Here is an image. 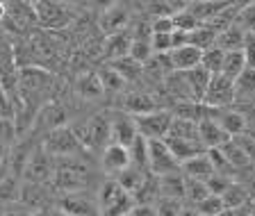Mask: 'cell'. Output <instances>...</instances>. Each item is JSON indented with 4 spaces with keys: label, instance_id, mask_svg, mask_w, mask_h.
Listing matches in <instances>:
<instances>
[{
    "label": "cell",
    "instance_id": "obj_1",
    "mask_svg": "<svg viewBox=\"0 0 255 216\" xmlns=\"http://www.w3.org/2000/svg\"><path fill=\"white\" fill-rule=\"evenodd\" d=\"M134 207H137L134 198L121 189L117 180L103 182L101 191H98V214L101 216H126Z\"/></svg>",
    "mask_w": 255,
    "mask_h": 216
},
{
    "label": "cell",
    "instance_id": "obj_2",
    "mask_svg": "<svg viewBox=\"0 0 255 216\" xmlns=\"http://www.w3.org/2000/svg\"><path fill=\"white\" fill-rule=\"evenodd\" d=\"M53 182L59 191L75 194V191H80L87 185V169L78 159L66 157L57 164V169H55V173H53Z\"/></svg>",
    "mask_w": 255,
    "mask_h": 216
},
{
    "label": "cell",
    "instance_id": "obj_3",
    "mask_svg": "<svg viewBox=\"0 0 255 216\" xmlns=\"http://www.w3.org/2000/svg\"><path fill=\"white\" fill-rule=\"evenodd\" d=\"M82 150L80 146L78 137H75L73 127H57V130L48 132L46 141H43V153L50 155V157H59V159H66V157H73Z\"/></svg>",
    "mask_w": 255,
    "mask_h": 216
},
{
    "label": "cell",
    "instance_id": "obj_4",
    "mask_svg": "<svg viewBox=\"0 0 255 216\" xmlns=\"http://www.w3.org/2000/svg\"><path fill=\"white\" fill-rule=\"evenodd\" d=\"M73 132L82 148H103L105 150L110 146V118H105L103 114L94 116L85 125L73 127Z\"/></svg>",
    "mask_w": 255,
    "mask_h": 216
},
{
    "label": "cell",
    "instance_id": "obj_5",
    "mask_svg": "<svg viewBox=\"0 0 255 216\" xmlns=\"http://www.w3.org/2000/svg\"><path fill=\"white\" fill-rule=\"evenodd\" d=\"M134 125H137L139 137H143L146 141H162L169 134V125L173 121V116L169 111L155 109L146 116H132Z\"/></svg>",
    "mask_w": 255,
    "mask_h": 216
},
{
    "label": "cell",
    "instance_id": "obj_6",
    "mask_svg": "<svg viewBox=\"0 0 255 216\" xmlns=\"http://www.w3.org/2000/svg\"><path fill=\"white\" fill-rule=\"evenodd\" d=\"M34 14H37V25L43 30H64L71 23V11L62 2H53V0H37L32 2Z\"/></svg>",
    "mask_w": 255,
    "mask_h": 216
},
{
    "label": "cell",
    "instance_id": "obj_7",
    "mask_svg": "<svg viewBox=\"0 0 255 216\" xmlns=\"http://www.w3.org/2000/svg\"><path fill=\"white\" fill-rule=\"evenodd\" d=\"M237 98L235 96V82L223 75H212L210 80V87L205 91V98H203L201 105L207 109H226L228 105H233V101Z\"/></svg>",
    "mask_w": 255,
    "mask_h": 216
},
{
    "label": "cell",
    "instance_id": "obj_8",
    "mask_svg": "<svg viewBox=\"0 0 255 216\" xmlns=\"http://www.w3.org/2000/svg\"><path fill=\"white\" fill-rule=\"evenodd\" d=\"M148 171L155 178L180 173V164L175 162L173 155L169 153L164 139L162 141H148Z\"/></svg>",
    "mask_w": 255,
    "mask_h": 216
},
{
    "label": "cell",
    "instance_id": "obj_9",
    "mask_svg": "<svg viewBox=\"0 0 255 216\" xmlns=\"http://www.w3.org/2000/svg\"><path fill=\"white\" fill-rule=\"evenodd\" d=\"M53 82V75L48 73L46 69L39 66H23L18 69V91L23 98H30L34 94H41L43 89H48Z\"/></svg>",
    "mask_w": 255,
    "mask_h": 216
},
{
    "label": "cell",
    "instance_id": "obj_10",
    "mask_svg": "<svg viewBox=\"0 0 255 216\" xmlns=\"http://www.w3.org/2000/svg\"><path fill=\"white\" fill-rule=\"evenodd\" d=\"M233 137H228L223 127L214 121L212 116H203L198 118V143H201L205 150H219L226 143L230 141Z\"/></svg>",
    "mask_w": 255,
    "mask_h": 216
},
{
    "label": "cell",
    "instance_id": "obj_11",
    "mask_svg": "<svg viewBox=\"0 0 255 216\" xmlns=\"http://www.w3.org/2000/svg\"><path fill=\"white\" fill-rule=\"evenodd\" d=\"M137 137H139V132H137L132 116L126 114V111L123 114H114V118L110 121V143L130 148Z\"/></svg>",
    "mask_w": 255,
    "mask_h": 216
},
{
    "label": "cell",
    "instance_id": "obj_12",
    "mask_svg": "<svg viewBox=\"0 0 255 216\" xmlns=\"http://www.w3.org/2000/svg\"><path fill=\"white\" fill-rule=\"evenodd\" d=\"M55 169L53 162H50V155L43 153V148H39L37 153H32L25 159V178L30 185H43L53 178Z\"/></svg>",
    "mask_w": 255,
    "mask_h": 216
},
{
    "label": "cell",
    "instance_id": "obj_13",
    "mask_svg": "<svg viewBox=\"0 0 255 216\" xmlns=\"http://www.w3.org/2000/svg\"><path fill=\"white\" fill-rule=\"evenodd\" d=\"M128 23H130V14H128V7L123 2H112L103 9L101 18H98V25L105 32L107 37L112 34H119V32H126Z\"/></svg>",
    "mask_w": 255,
    "mask_h": 216
},
{
    "label": "cell",
    "instance_id": "obj_14",
    "mask_svg": "<svg viewBox=\"0 0 255 216\" xmlns=\"http://www.w3.org/2000/svg\"><path fill=\"white\" fill-rule=\"evenodd\" d=\"M103 171H105L107 175H119L123 173V171L130 166V150L123 146H117V143H110V146L103 150Z\"/></svg>",
    "mask_w": 255,
    "mask_h": 216
},
{
    "label": "cell",
    "instance_id": "obj_15",
    "mask_svg": "<svg viewBox=\"0 0 255 216\" xmlns=\"http://www.w3.org/2000/svg\"><path fill=\"white\" fill-rule=\"evenodd\" d=\"M201 57H203V53L194 46H180V48H173L169 53L171 69L175 73H187V71L198 69L201 66Z\"/></svg>",
    "mask_w": 255,
    "mask_h": 216
},
{
    "label": "cell",
    "instance_id": "obj_16",
    "mask_svg": "<svg viewBox=\"0 0 255 216\" xmlns=\"http://www.w3.org/2000/svg\"><path fill=\"white\" fill-rule=\"evenodd\" d=\"M182 80H185V87H187V94H189V101L201 105L203 98H205V91L210 87V80L212 75L207 73L205 69H194V71H187V73H180Z\"/></svg>",
    "mask_w": 255,
    "mask_h": 216
},
{
    "label": "cell",
    "instance_id": "obj_17",
    "mask_svg": "<svg viewBox=\"0 0 255 216\" xmlns=\"http://www.w3.org/2000/svg\"><path fill=\"white\" fill-rule=\"evenodd\" d=\"M5 21H9L14 30L23 32V30H27V27L37 25V14H34L32 2H7Z\"/></svg>",
    "mask_w": 255,
    "mask_h": 216
},
{
    "label": "cell",
    "instance_id": "obj_18",
    "mask_svg": "<svg viewBox=\"0 0 255 216\" xmlns=\"http://www.w3.org/2000/svg\"><path fill=\"white\" fill-rule=\"evenodd\" d=\"M164 143H166V148H169V153L173 155V159L180 164V166L185 162H189V159H194L196 155L205 153V148H203L198 141H187V139H171V137H166Z\"/></svg>",
    "mask_w": 255,
    "mask_h": 216
},
{
    "label": "cell",
    "instance_id": "obj_19",
    "mask_svg": "<svg viewBox=\"0 0 255 216\" xmlns=\"http://www.w3.org/2000/svg\"><path fill=\"white\" fill-rule=\"evenodd\" d=\"M180 171L185 173V178L201 180V182L210 180L214 173H217V171H214V166H212V159H210V155H207V150L203 155H196V157L189 159V162H185L180 166Z\"/></svg>",
    "mask_w": 255,
    "mask_h": 216
},
{
    "label": "cell",
    "instance_id": "obj_20",
    "mask_svg": "<svg viewBox=\"0 0 255 216\" xmlns=\"http://www.w3.org/2000/svg\"><path fill=\"white\" fill-rule=\"evenodd\" d=\"M219 116L214 118V121L219 123V125L223 127V132L228 134V137H242V134H246V116L242 114V111H233V109H217Z\"/></svg>",
    "mask_w": 255,
    "mask_h": 216
},
{
    "label": "cell",
    "instance_id": "obj_21",
    "mask_svg": "<svg viewBox=\"0 0 255 216\" xmlns=\"http://www.w3.org/2000/svg\"><path fill=\"white\" fill-rule=\"evenodd\" d=\"M228 5L230 2H226V0H198V2H189L187 9L196 16L203 25H207V23L212 21V18H217Z\"/></svg>",
    "mask_w": 255,
    "mask_h": 216
},
{
    "label": "cell",
    "instance_id": "obj_22",
    "mask_svg": "<svg viewBox=\"0 0 255 216\" xmlns=\"http://www.w3.org/2000/svg\"><path fill=\"white\" fill-rule=\"evenodd\" d=\"M130 46H132V37L128 34V32H119V34H112V37L105 39V57L110 62L114 59H121V57H128L130 55Z\"/></svg>",
    "mask_w": 255,
    "mask_h": 216
},
{
    "label": "cell",
    "instance_id": "obj_23",
    "mask_svg": "<svg viewBox=\"0 0 255 216\" xmlns=\"http://www.w3.org/2000/svg\"><path fill=\"white\" fill-rule=\"evenodd\" d=\"M244 39H246V32L242 30V27L230 25L228 30H223L217 34L214 48H219L223 53H235V50H242V48H244Z\"/></svg>",
    "mask_w": 255,
    "mask_h": 216
},
{
    "label": "cell",
    "instance_id": "obj_24",
    "mask_svg": "<svg viewBox=\"0 0 255 216\" xmlns=\"http://www.w3.org/2000/svg\"><path fill=\"white\" fill-rule=\"evenodd\" d=\"M75 89H78V94L82 96L85 101H98V98L105 94L101 78H98V73H94V71H89V73H82V75H80V78H78V85H75Z\"/></svg>",
    "mask_w": 255,
    "mask_h": 216
},
{
    "label": "cell",
    "instance_id": "obj_25",
    "mask_svg": "<svg viewBox=\"0 0 255 216\" xmlns=\"http://www.w3.org/2000/svg\"><path fill=\"white\" fill-rule=\"evenodd\" d=\"M157 191L162 198H171V201H180L185 198V178L180 173L173 175H162L157 182Z\"/></svg>",
    "mask_w": 255,
    "mask_h": 216
},
{
    "label": "cell",
    "instance_id": "obj_26",
    "mask_svg": "<svg viewBox=\"0 0 255 216\" xmlns=\"http://www.w3.org/2000/svg\"><path fill=\"white\" fill-rule=\"evenodd\" d=\"M146 180H148V178H146V173H143L141 169H137V166H128L123 173L117 175V182L121 185V189L128 191L132 198L139 194V191H141V187L146 185Z\"/></svg>",
    "mask_w": 255,
    "mask_h": 216
},
{
    "label": "cell",
    "instance_id": "obj_27",
    "mask_svg": "<svg viewBox=\"0 0 255 216\" xmlns=\"http://www.w3.org/2000/svg\"><path fill=\"white\" fill-rule=\"evenodd\" d=\"M171 139H187V141H198V123L189 121V118H178L173 116V121L169 125V134Z\"/></svg>",
    "mask_w": 255,
    "mask_h": 216
},
{
    "label": "cell",
    "instance_id": "obj_28",
    "mask_svg": "<svg viewBox=\"0 0 255 216\" xmlns=\"http://www.w3.org/2000/svg\"><path fill=\"white\" fill-rule=\"evenodd\" d=\"M59 210L69 216H91L94 214V205L78 194H69L66 198H62V201H59Z\"/></svg>",
    "mask_w": 255,
    "mask_h": 216
},
{
    "label": "cell",
    "instance_id": "obj_29",
    "mask_svg": "<svg viewBox=\"0 0 255 216\" xmlns=\"http://www.w3.org/2000/svg\"><path fill=\"white\" fill-rule=\"evenodd\" d=\"M37 121L43 123L48 130L53 132V130H57V127H64V123H66V111L59 105H55V103H48V105H43L41 109H39Z\"/></svg>",
    "mask_w": 255,
    "mask_h": 216
},
{
    "label": "cell",
    "instance_id": "obj_30",
    "mask_svg": "<svg viewBox=\"0 0 255 216\" xmlns=\"http://www.w3.org/2000/svg\"><path fill=\"white\" fill-rule=\"evenodd\" d=\"M214 43H217V32H214L212 27H207V25H201L198 30H194V32L187 34V46L198 48L201 53L214 48Z\"/></svg>",
    "mask_w": 255,
    "mask_h": 216
},
{
    "label": "cell",
    "instance_id": "obj_31",
    "mask_svg": "<svg viewBox=\"0 0 255 216\" xmlns=\"http://www.w3.org/2000/svg\"><path fill=\"white\" fill-rule=\"evenodd\" d=\"M244 71H246V59H244V53H242V50L226 53V57H223V69H221L223 78H228L235 82Z\"/></svg>",
    "mask_w": 255,
    "mask_h": 216
},
{
    "label": "cell",
    "instance_id": "obj_32",
    "mask_svg": "<svg viewBox=\"0 0 255 216\" xmlns=\"http://www.w3.org/2000/svg\"><path fill=\"white\" fill-rule=\"evenodd\" d=\"M150 111H155V101L150 98V96H146V94L128 96L126 114H130V116H146V114H150Z\"/></svg>",
    "mask_w": 255,
    "mask_h": 216
},
{
    "label": "cell",
    "instance_id": "obj_33",
    "mask_svg": "<svg viewBox=\"0 0 255 216\" xmlns=\"http://www.w3.org/2000/svg\"><path fill=\"white\" fill-rule=\"evenodd\" d=\"M110 69H114L123 80H126V82H130V80H137L139 75H141L143 66L139 62H134V59L128 55V57H121V59L110 62Z\"/></svg>",
    "mask_w": 255,
    "mask_h": 216
},
{
    "label": "cell",
    "instance_id": "obj_34",
    "mask_svg": "<svg viewBox=\"0 0 255 216\" xmlns=\"http://www.w3.org/2000/svg\"><path fill=\"white\" fill-rule=\"evenodd\" d=\"M219 150H221V155L226 157V162H228L233 169H242V166H246V164L251 162L249 155L244 153V148L239 146L235 139H230V141L226 143L223 148H219Z\"/></svg>",
    "mask_w": 255,
    "mask_h": 216
},
{
    "label": "cell",
    "instance_id": "obj_35",
    "mask_svg": "<svg viewBox=\"0 0 255 216\" xmlns=\"http://www.w3.org/2000/svg\"><path fill=\"white\" fill-rule=\"evenodd\" d=\"M221 203H223V210H233V207L249 205V191H246L242 185L233 182V185H230L228 189L223 191Z\"/></svg>",
    "mask_w": 255,
    "mask_h": 216
},
{
    "label": "cell",
    "instance_id": "obj_36",
    "mask_svg": "<svg viewBox=\"0 0 255 216\" xmlns=\"http://www.w3.org/2000/svg\"><path fill=\"white\" fill-rule=\"evenodd\" d=\"M210 189H207L205 182L201 180H191V178H185V198L191 203V205L196 207L198 203H203L205 198H210Z\"/></svg>",
    "mask_w": 255,
    "mask_h": 216
},
{
    "label": "cell",
    "instance_id": "obj_37",
    "mask_svg": "<svg viewBox=\"0 0 255 216\" xmlns=\"http://www.w3.org/2000/svg\"><path fill=\"white\" fill-rule=\"evenodd\" d=\"M130 150V166H137V169H148V141L143 137H137L132 141V146L128 148Z\"/></svg>",
    "mask_w": 255,
    "mask_h": 216
},
{
    "label": "cell",
    "instance_id": "obj_38",
    "mask_svg": "<svg viewBox=\"0 0 255 216\" xmlns=\"http://www.w3.org/2000/svg\"><path fill=\"white\" fill-rule=\"evenodd\" d=\"M223 57H226L223 50H219V48H210V50H205L203 57H201V69H205L210 75H221Z\"/></svg>",
    "mask_w": 255,
    "mask_h": 216
},
{
    "label": "cell",
    "instance_id": "obj_39",
    "mask_svg": "<svg viewBox=\"0 0 255 216\" xmlns=\"http://www.w3.org/2000/svg\"><path fill=\"white\" fill-rule=\"evenodd\" d=\"M153 48H150V39H141V37H134L132 39V46H130V57L134 59V62H139L141 66H146V64L150 62V57H153Z\"/></svg>",
    "mask_w": 255,
    "mask_h": 216
},
{
    "label": "cell",
    "instance_id": "obj_40",
    "mask_svg": "<svg viewBox=\"0 0 255 216\" xmlns=\"http://www.w3.org/2000/svg\"><path fill=\"white\" fill-rule=\"evenodd\" d=\"M201 25H203V23L198 21V18L191 14L189 9H182V11H178V14L173 16V27H175V32H182V34H189V32L198 30Z\"/></svg>",
    "mask_w": 255,
    "mask_h": 216
},
{
    "label": "cell",
    "instance_id": "obj_41",
    "mask_svg": "<svg viewBox=\"0 0 255 216\" xmlns=\"http://www.w3.org/2000/svg\"><path fill=\"white\" fill-rule=\"evenodd\" d=\"M235 25H239L246 34H255V2H244Z\"/></svg>",
    "mask_w": 255,
    "mask_h": 216
},
{
    "label": "cell",
    "instance_id": "obj_42",
    "mask_svg": "<svg viewBox=\"0 0 255 216\" xmlns=\"http://www.w3.org/2000/svg\"><path fill=\"white\" fill-rule=\"evenodd\" d=\"M98 78H101V82H103V89H105V91H114V94H117V91H121L123 85H126V80H123L114 69H110V66H107V69H103L101 73H98Z\"/></svg>",
    "mask_w": 255,
    "mask_h": 216
},
{
    "label": "cell",
    "instance_id": "obj_43",
    "mask_svg": "<svg viewBox=\"0 0 255 216\" xmlns=\"http://www.w3.org/2000/svg\"><path fill=\"white\" fill-rule=\"evenodd\" d=\"M194 210H196L198 216H221L223 214V203H221L219 196H210V198H205L203 203H198Z\"/></svg>",
    "mask_w": 255,
    "mask_h": 216
},
{
    "label": "cell",
    "instance_id": "obj_44",
    "mask_svg": "<svg viewBox=\"0 0 255 216\" xmlns=\"http://www.w3.org/2000/svg\"><path fill=\"white\" fill-rule=\"evenodd\" d=\"M246 96V94H255V71L246 69L244 73L235 80V96Z\"/></svg>",
    "mask_w": 255,
    "mask_h": 216
},
{
    "label": "cell",
    "instance_id": "obj_45",
    "mask_svg": "<svg viewBox=\"0 0 255 216\" xmlns=\"http://www.w3.org/2000/svg\"><path fill=\"white\" fill-rule=\"evenodd\" d=\"M205 185H207V189H210V194H212V196H219V198H221L223 191H226L230 185H233V180H230L228 175L214 173L210 180H205Z\"/></svg>",
    "mask_w": 255,
    "mask_h": 216
},
{
    "label": "cell",
    "instance_id": "obj_46",
    "mask_svg": "<svg viewBox=\"0 0 255 216\" xmlns=\"http://www.w3.org/2000/svg\"><path fill=\"white\" fill-rule=\"evenodd\" d=\"M16 125H14V118H0V143L2 146H9V143H14L16 139Z\"/></svg>",
    "mask_w": 255,
    "mask_h": 216
},
{
    "label": "cell",
    "instance_id": "obj_47",
    "mask_svg": "<svg viewBox=\"0 0 255 216\" xmlns=\"http://www.w3.org/2000/svg\"><path fill=\"white\" fill-rule=\"evenodd\" d=\"M182 205L180 201H171V198H162L155 210V216H180Z\"/></svg>",
    "mask_w": 255,
    "mask_h": 216
},
{
    "label": "cell",
    "instance_id": "obj_48",
    "mask_svg": "<svg viewBox=\"0 0 255 216\" xmlns=\"http://www.w3.org/2000/svg\"><path fill=\"white\" fill-rule=\"evenodd\" d=\"M173 16H164V18H153L150 23V34H173Z\"/></svg>",
    "mask_w": 255,
    "mask_h": 216
},
{
    "label": "cell",
    "instance_id": "obj_49",
    "mask_svg": "<svg viewBox=\"0 0 255 216\" xmlns=\"http://www.w3.org/2000/svg\"><path fill=\"white\" fill-rule=\"evenodd\" d=\"M242 53H244V59H246V69L255 71V34H246Z\"/></svg>",
    "mask_w": 255,
    "mask_h": 216
},
{
    "label": "cell",
    "instance_id": "obj_50",
    "mask_svg": "<svg viewBox=\"0 0 255 216\" xmlns=\"http://www.w3.org/2000/svg\"><path fill=\"white\" fill-rule=\"evenodd\" d=\"M18 194H21V191H18V187H16L14 178H2L0 180V198L9 201V198H14V196H18Z\"/></svg>",
    "mask_w": 255,
    "mask_h": 216
},
{
    "label": "cell",
    "instance_id": "obj_51",
    "mask_svg": "<svg viewBox=\"0 0 255 216\" xmlns=\"http://www.w3.org/2000/svg\"><path fill=\"white\" fill-rule=\"evenodd\" d=\"M237 143L244 148V153L249 155L251 162H255V141H253V139L246 137V134H242V139H237Z\"/></svg>",
    "mask_w": 255,
    "mask_h": 216
},
{
    "label": "cell",
    "instance_id": "obj_52",
    "mask_svg": "<svg viewBox=\"0 0 255 216\" xmlns=\"http://www.w3.org/2000/svg\"><path fill=\"white\" fill-rule=\"evenodd\" d=\"M251 214H253L251 205H242V207H233V210H223L221 216H251Z\"/></svg>",
    "mask_w": 255,
    "mask_h": 216
},
{
    "label": "cell",
    "instance_id": "obj_53",
    "mask_svg": "<svg viewBox=\"0 0 255 216\" xmlns=\"http://www.w3.org/2000/svg\"><path fill=\"white\" fill-rule=\"evenodd\" d=\"M5 18H7V2L0 0V23H5Z\"/></svg>",
    "mask_w": 255,
    "mask_h": 216
},
{
    "label": "cell",
    "instance_id": "obj_54",
    "mask_svg": "<svg viewBox=\"0 0 255 216\" xmlns=\"http://www.w3.org/2000/svg\"><path fill=\"white\" fill-rule=\"evenodd\" d=\"M48 216H69V214H64V212L57 207V210H50V212H48Z\"/></svg>",
    "mask_w": 255,
    "mask_h": 216
},
{
    "label": "cell",
    "instance_id": "obj_55",
    "mask_svg": "<svg viewBox=\"0 0 255 216\" xmlns=\"http://www.w3.org/2000/svg\"><path fill=\"white\" fill-rule=\"evenodd\" d=\"M5 153H7V148L0 143V164H2V159H5Z\"/></svg>",
    "mask_w": 255,
    "mask_h": 216
},
{
    "label": "cell",
    "instance_id": "obj_56",
    "mask_svg": "<svg viewBox=\"0 0 255 216\" xmlns=\"http://www.w3.org/2000/svg\"><path fill=\"white\" fill-rule=\"evenodd\" d=\"M2 216H27V214H23V212H5Z\"/></svg>",
    "mask_w": 255,
    "mask_h": 216
},
{
    "label": "cell",
    "instance_id": "obj_57",
    "mask_svg": "<svg viewBox=\"0 0 255 216\" xmlns=\"http://www.w3.org/2000/svg\"><path fill=\"white\" fill-rule=\"evenodd\" d=\"M30 216H48V212H43V210H39V212H34V214H30Z\"/></svg>",
    "mask_w": 255,
    "mask_h": 216
},
{
    "label": "cell",
    "instance_id": "obj_58",
    "mask_svg": "<svg viewBox=\"0 0 255 216\" xmlns=\"http://www.w3.org/2000/svg\"><path fill=\"white\" fill-rule=\"evenodd\" d=\"M246 137H251V139H253V141H255V127H253V130H249V132H246Z\"/></svg>",
    "mask_w": 255,
    "mask_h": 216
},
{
    "label": "cell",
    "instance_id": "obj_59",
    "mask_svg": "<svg viewBox=\"0 0 255 216\" xmlns=\"http://www.w3.org/2000/svg\"><path fill=\"white\" fill-rule=\"evenodd\" d=\"M126 216H137V214H134V210H132V212H130V214H126Z\"/></svg>",
    "mask_w": 255,
    "mask_h": 216
},
{
    "label": "cell",
    "instance_id": "obj_60",
    "mask_svg": "<svg viewBox=\"0 0 255 216\" xmlns=\"http://www.w3.org/2000/svg\"><path fill=\"white\" fill-rule=\"evenodd\" d=\"M251 216H255V210H253V214H251Z\"/></svg>",
    "mask_w": 255,
    "mask_h": 216
}]
</instances>
